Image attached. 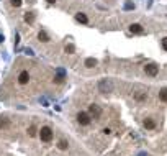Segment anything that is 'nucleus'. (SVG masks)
<instances>
[{"instance_id":"obj_1","label":"nucleus","mask_w":167,"mask_h":156,"mask_svg":"<svg viewBox=\"0 0 167 156\" xmlns=\"http://www.w3.org/2000/svg\"><path fill=\"white\" fill-rule=\"evenodd\" d=\"M39 138H41V141H51L52 140V130L49 127H43L41 130H39Z\"/></svg>"},{"instance_id":"obj_2","label":"nucleus","mask_w":167,"mask_h":156,"mask_svg":"<svg viewBox=\"0 0 167 156\" xmlns=\"http://www.w3.org/2000/svg\"><path fill=\"white\" fill-rule=\"evenodd\" d=\"M99 89H100V92H112L113 90V84L110 82V81H107V79H103V81H100V84H99Z\"/></svg>"},{"instance_id":"obj_3","label":"nucleus","mask_w":167,"mask_h":156,"mask_svg":"<svg viewBox=\"0 0 167 156\" xmlns=\"http://www.w3.org/2000/svg\"><path fill=\"white\" fill-rule=\"evenodd\" d=\"M144 71H146V74L148 76H151V77H154V76H157V73H159V66H156V64H146L144 66Z\"/></svg>"},{"instance_id":"obj_4","label":"nucleus","mask_w":167,"mask_h":156,"mask_svg":"<svg viewBox=\"0 0 167 156\" xmlns=\"http://www.w3.org/2000/svg\"><path fill=\"white\" fill-rule=\"evenodd\" d=\"M77 122H79L80 125H89V123H90V115L85 114V112H79V115H77Z\"/></svg>"},{"instance_id":"obj_5","label":"nucleus","mask_w":167,"mask_h":156,"mask_svg":"<svg viewBox=\"0 0 167 156\" xmlns=\"http://www.w3.org/2000/svg\"><path fill=\"white\" fill-rule=\"evenodd\" d=\"M89 114H90L93 118H100V115H102V109H100L99 105H95V103H93V105L89 107Z\"/></svg>"},{"instance_id":"obj_6","label":"nucleus","mask_w":167,"mask_h":156,"mask_svg":"<svg viewBox=\"0 0 167 156\" xmlns=\"http://www.w3.org/2000/svg\"><path fill=\"white\" fill-rule=\"evenodd\" d=\"M28 81H30V74H28V71H22L18 76V82L20 84H28Z\"/></svg>"},{"instance_id":"obj_7","label":"nucleus","mask_w":167,"mask_h":156,"mask_svg":"<svg viewBox=\"0 0 167 156\" xmlns=\"http://www.w3.org/2000/svg\"><path fill=\"white\" fill-rule=\"evenodd\" d=\"M129 30H131V33H136V35H142V33H144L142 26H141V25H138V23L131 25V26H129Z\"/></svg>"},{"instance_id":"obj_8","label":"nucleus","mask_w":167,"mask_h":156,"mask_svg":"<svg viewBox=\"0 0 167 156\" xmlns=\"http://www.w3.org/2000/svg\"><path fill=\"white\" fill-rule=\"evenodd\" d=\"M144 127L148 130H154V128H156V122H154L152 118H146L144 120Z\"/></svg>"},{"instance_id":"obj_9","label":"nucleus","mask_w":167,"mask_h":156,"mask_svg":"<svg viewBox=\"0 0 167 156\" xmlns=\"http://www.w3.org/2000/svg\"><path fill=\"white\" fill-rule=\"evenodd\" d=\"M64 76H66V73H64V69H58V76L54 77V81L58 82V84H61L64 81Z\"/></svg>"},{"instance_id":"obj_10","label":"nucleus","mask_w":167,"mask_h":156,"mask_svg":"<svg viewBox=\"0 0 167 156\" xmlns=\"http://www.w3.org/2000/svg\"><path fill=\"white\" fill-rule=\"evenodd\" d=\"M159 99H161L162 102H167V87L161 89V92H159Z\"/></svg>"},{"instance_id":"obj_11","label":"nucleus","mask_w":167,"mask_h":156,"mask_svg":"<svg viewBox=\"0 0 167 156\" xmlns=\"http://www.w3.org/2000/svg\"><path fill=\"white\" fill-rule=\"evenodd\" d=\"M75 20H77V22H80V23H87V22H89V18L85 17L84 13H77V15H75Z\"/></svg>"},{"instance_id":"obj_12","label":"nucleus","mask_w":167,"mask_h":156,"mask_svg":"<svg viewBox=\"0 0 167 156\" xmlns=\"http://www.w3.org/2000/svg\"><path fill=\"white\" fill-rule=\"evenodd\" d=\"M10 127V122L7 118H0V128H8Z\"/></svg>"},{"instance_id":"obj_13","label":"nucleus","mask_w":167,"mask_h":156,"mask_svg":"<svg viewBox=\"0 0 167 156\" xmlns=\"http://www.w3.org/2000/svg\"><path fill=\"white\" fill-rule=\"evenodd\" d=\"M95 64H97V59H93V58H89L87 61H85V66L87 67H93Z\"/></svg>"},{"instance_id":"obj_14","label":"nucleus","mask_w":167,"mask_h":156,"mask_svg":"<svg viewBox=\"0 0 167 156\" xmlns=\"http://www.w3.org/2000/svg\"><path fill=\"white\" fill-rule=\"evenodd\" d=\"M58 146H59V150H67V146H69V145H67V141H66V140H61Z\"/></svg>"},{"instance_id":"obj_15","label":"nucleus","mask_w":167,"mask_h":156,"mask_svg":"<svg viewBox=\"0 0 167 156\" xmlns=\"http://www.w3.org/2000/svg\"><path fill=\"white\" fill-rule=\"evenodd\" d=\"M39 39H41V41H44V43L49 41V38H48V35L44 33V31H39Z\"/></svg>"},{"instance_id":"obj_16","label":"nucleus","mask_w":167,"mask_h":156,"mask_svg":"<svg viewBox=\"0 0 167 156\" xmlns=\"http://www.w3.org/2000/svg\"><path fill=\"white\" fill-rule=\"evenodd\" d=\"M33 13H25V22H28V23H31L33 22Z\"/></svg>"},{"instance_id":"obj_17","label":"nucleus","mask_w":167,"mask_h":156,"mask_svg":"<svg viewBox=\"0 0 167 156\" xmlns=\"http://www.w3.org/2000/svg\"><path fill=\"white\" fill-rule=\"evenodd\" d=\"M28 133H30V137H35V135H36V128H35V127H30Z\"/></svg>"},{"instance_id":"obj_18","label":"nucleus","mask_w":167,"mask_h":156,"mask_svg":"<svg viewBox=\"0 0 167 156\" xmlns=\"http://www.w3.org/2000/svg\"><path fill=\"white\" fill-rule=\"evenodd\" d=\"M12 5H13V7H20V5H22V0H12Z\"/></svg>"},{"instance_id":"obj_19","label":"nucleus","mask_w":167,"mask_h":156,"mask_svg":"<svg viewBox=\"0 0 167 156\" xmlns=\"http://www.w3.org/2000/svg\"><path fill=\"white\" fill-rule=\"evenodd\" d=\"M66 53H74V46H72V45L66 46Z\"/></svg>"},{"instance_id":"obj_20","label":"nucleus","mask_w":167,"mask_h":156,"mask_svg":"<svg viewBox=\"0 0 167 156\" xmlns=\"http://www.w3.org/2000/svg\"><path fill=\"white\" fill-rule=\"evenodd\" d=\"M162 48H164V49L167 51V38H164V39H162Z\"/></svg>"},{"instance_id":"obj_21","label":"nucleus","mask_w":167,"mask_h":156,"mask_svg":"<svg viewBox=\"0 0 167 156\" xmlns=\"http://www.w3.org/2000/svg\"><path fill=\"white\" fill-rule=\"evenodd\" d=\"M125 8H126V10H129V8H134V5H133V3H129V2H128V3H126V5H125Z\"/></svg>"},{"instance_id":"obj_22","label":"nucleus","mask_w":167,"mask_h":156,"mask_svg":"<svg viewBox=\"0 0 167 156\" xmlns=\"http://www.w3.org/2000/svg\"><path fill=\"white\" fill-rule=\"evenodd\" d=\"M103 133L105 135H110V128H103Z\"/></svg>"},{"instance_id":"obj_23","label":"nucleus","mask_w":167,"mask_h":156,"mask_svg":"<svg viewBox=\"0 0 167 156\" xmlns=\"http://www.w3.org/2000/svg\"><path fill=\"white\" fill-rule=\"evenodd\" d=\"M48 2H49V3H54V0H48Z\"/></svg>"},{"instance_id":"obj_24","label":"nucleus","mask_w":167,"mask_h":156,"mask_svg":"<svg viewBox=\"0 0 167 156\" xmlns=\"http://www.w3.org/2000/svg\"><path fill=\"white\" fill-rule=\"evenodd\" d=\"M3 41V36H0V43H2Z\"/></svg>"}]
</instances>
